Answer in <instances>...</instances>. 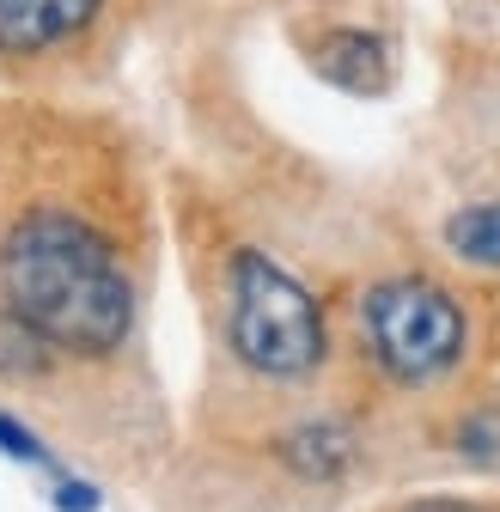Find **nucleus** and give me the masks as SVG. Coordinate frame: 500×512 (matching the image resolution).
<instances>
[{
    "label": "nucleus",
    "instance_id": "2",
    "mask_svg": "<svg viewBox=\"0 0 500 512\" xmlns=\"http://www.w3.org/2000/svg\"><path fill=\"white\" fill-rule=\"evenodd\" d=\"M232 354L257 378H311L324 366V311L275 256H232Z\"/></svg>",
    "mask_w": 500,
    "mask_h": 512
},
{
    "label": "nucleus",
    "instance_id": "7",
    "mask_svg": "<svg viewBox=\"0 0 500 512\" xmlns=\"http://www.w3.org/2000/svg\"><path fill=\"white\" fill-rule=\"evenodd\" d=\"M446 244L476 269H500V202H476V208H458L446 220Z\"/></svg>",
    "mask_w": 500,
    "mask_h": 512
},
{
    "label": "nucleus",
    "instance_id": "4",
    "mask_svg": "<svg viewBox=\"0 0 500 512\" xmlns=\"http://www.w3.org/2000/svg\"><path fill=\"white\" fill-rule=\"evenodd\" d=\"M98 0H0V49L31 55L68 43L80 25H92Z\"/></svg>",
    "mask_w": 500,
    "mask_h": 512
},
{
    "label": "nucleus",
    "instance_id": "1",
    "mask_svg": "<svg viewBox=\"0 0 500 512\" xmlns=\"http://www.w3.org/2000/svg\"><path fill=\"white\" fill-rule=\"evenodd\" d=\"M0 281L13 317L68 354H110L135 324V287L104 232L74 214H25L0 244Z\"/></svg>",
    "mask_w": 500,
    "mask_h": 512
},
{
    "label": "nucleus",
    "instance_id": "10",
    "mask_svg": "<svg viewBox=\"0 0 500 512\" xmlns=\"http://www.w3.org/2000/svg\"><path fill=\"white\" fill-rule=\"evenodd\" d=\"M0 452L19 458V464H49V445H43L31 427H19L13 415H0Z\"/></svg>",
    "mask_w": 500,
    "mask_h": 512
},
{
    "label": "nucleus",
    "instance_id": "6",
    "mask_svg": "<svg viewBox=\"0 0 500 512\" xmlns=\"http://www.w3.org/2000/svg\"><path fill=\"white\" fill-rule=\"evenodd\" d=\"M281 458H287L299 476L330 482V476H342V470L354 464V433H348L342 421H305V427H293V433L281 439Z\"/></svg>",
    "mask_w": 500,
    "mask_h": 512
},
{
    "label": "nucleus",
    "instance_id": "11",
    "mask_svg": "<svg viewBox=\"0 0 500 512\" xmlns=\"http://www.w3.org/2000/svg\"><path fill=\"white\" fill-rule=\"evenodd\" d=\"M55 506L61 512H98V488L92 482H61L55 488Z\"/></svg>",
    "mask_w": 500,
    "mask_h": 512
},
{
    "label": "nucleus",
    "instance_id": "9",
    "mask_svg": "<svg viewBox=\"0 0 500 512\" xmlns=\"http://www.w3.org/2000/svg\"><path fill=\"white\" fill-rule=\"evenodd\" d=\"M458 452H464L476 470H494V476H500V409L464 415V427H458Z\"/></svg>",
    "mask_w": 500,
    "mask_h": 512
},
{
    "label": "nucleus",
    "instance_id": "8",
    "mask_svg": "<svg viewBox=\"0 0 500 512\" xmlns=\"http://www.w3.org/2000/svg\"><path fill=\"white\" fill-rule=\"evenodd\" d=\"M49 366V342L25 324V317L0 311V372L19 378V372H43Z\"/></svg>",
    "mask_w": 500,
    "mask_h": 512
},
{
    "label": "nucleus",
    "instance_id": "3",
    "mask_svg": "<svg viewBox=\"0 0 500 512\" xmlns=\"http://www.w3.org/2000/svg\"><path fill=\"white\" fill-rule=\"evenodd\" d=\"M360 336L397 384H433L464 360L470 324H464V305L446 287H433L421 275H391L379 287H366Z\"/></svg>",
    "mask_w": 500,
    "mask_h": 512
},
{
    "label": "nucleus",
    "instance_id": "5",
    "mask_svg": "<svg viewBox=\"0 0 500 512\" xmlns=\"http://www.w3.org/2000/svg\"><path fill=\"white\" fill-rule=\"evenodd\" d=\"M318 68H324V80H336L348 92H379L385 74H391V55H385L379 37H366V31H336L318 49Z\"/></svg>",
    "mask_w": 500,
    "mask_h": 512
}]
</instances>
